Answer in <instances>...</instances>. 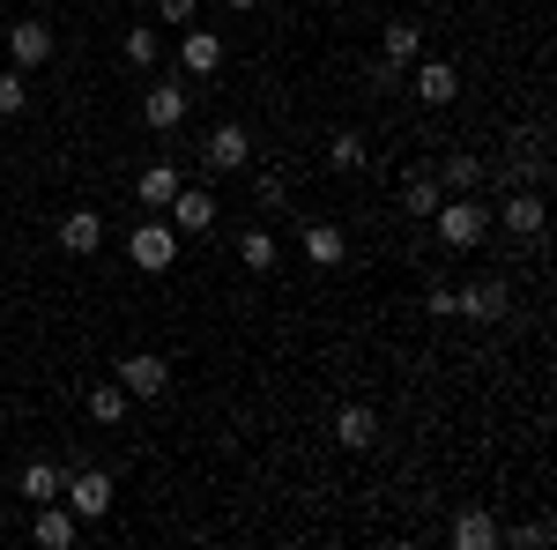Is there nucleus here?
I'll use <instances>...</instances> for the list:
<instances>
[{"instance_id": "1", "label": "nucleus", "mask_w": 557, "mask_h": 550, "mask_svg": "<svg viewBox=\"0 0 557 550\" xmlns=\"http://www.w3.org/2000/svg\"><path fill=\"white\" fill-rule=\"evenodd\" d=\"M431 223H438V239H446L454 254H469V246H483V231H491V209L469 201V194H446V201L431 209Z\"/></svg>"}, {"instance_id": "2", "label": "nucleus", "mask_w": 557, "mask_h": 550, "mask_svg": "<svg viewBox=\"0 0 557 550\" xmlns=\"http://www.w3.org/2000/svg\"><path fill=\"white\" fill-rule=\"evenodd\" d=\"M60 506L75 513V521H104V513H112V476H104V468L67 476V484H60Z\"/></svg>"}, {"instance_id": "3", "label": "nucleus", "mask_w": 557, "mask_h": 550, "mask_svg": "<svg viewBox=\"0 0 557 550\" xmlns=\"http://www.w3.org/2000/svg\"><path fill=\"white\" fill-rule=\"evenodd\" d=\"M127 260L141 268V276H164V268L178 260V231H172V223H134Z\"/></svg>"}, {"instance_id": "4", "label": "nucleus", "mask_w": 557, "mask_h": 550, "mask_svg": "<svg viewBox=\"0 0 557 550\" xmlns=\"http://www.w3.org/2000/svg\"><path fill=\"white\" fill-rule=\"evenodd\" d=\"M112 380L127 387L134 402H157V394L172 387V365H164L157 350H134V357H120V372H112Z\"/></svg>"}, {"instance_id": "5", "label": "nucleus", "mask_w": 557, "mask_h": 550, "mask_svg": "<svg viewBox=\"0 0 557 550\" xmlns=\"http://www.w3.org/2000/svg\"><path fill=\"white\" fill-rule=\"evenodd\" d=\"M201 164H209V171H246V164H253V134L238 127V120L209 127V142H201Z\"/></svg>"}, {"instance_id": "6", "label": "nucleus", "mask_w": 557, "mask_h": 550, "mask_svg": "<svg viewBox=\"0 0 557 550\" xmlns=\"http://www.w3.org/2000/svg\"><path fill=\"white\" fill-rule=\"evenodd\" d=\"M454 305H461V320H506V313H513V291H506L498 276H483L469 291H454Z\"/></svg>"}, {"instance_id": "7", "label": "nucleus", "mask_w": 557, "mask_h": 550, "mask_svg": "<svg viewBox=\"0 0 557 550\" xmlns=\"http://www.w3.org/2000/svg\"><path fill=\"white\" fill-rule=\"evenodd\" d=\"M498 223H506L513 239H535V231H543V194H535V186H506V201H498Z\"/></svg>"}, {"instance_id": "8", "label": "nucleus", "mask_w": 557, "mask_h": 550, "mask_svg": "<svg viewBox=\"0 0 557 550\" xmlns=\"http://www.w3.org/2000/svg\"><path fill=\"white\" fill-rule=\"evenodd\" d=\"M172 231H215V194H209V186H186V179H178V194H172Z\"/></svg>"}, {"instance_id": "9", "label": "nucleus", "mask_w": 557, "mask_h": 550, "mask_svg": "<svg viewBox=\"0 0 557 550\" xmlns=\"http://www.w3.org/2000/svg\"><path fill=\"white\" fill-rule=\"evenodd\" d=\"M335 447H349V454L380 447V417H372L364 402H343V410H335Z\"/></svg>"}, {"instance_id": "10", "label": "nucleus", "mask_w": 557, "mask_h": 550, "mask_svg": "<svg viewBox=\"0 0 557 550\" xmlns=\"http://www.w3.org/2000/svg\"><path fill=\"white\" fill-rule=\"evenodd\" d=\"M141 120L157 134H172L178 120H186V83H149V97H141Z\"/></svg>"}, {"instance_id": "11", "label": "nucleus", "mask_w": 557, "mask_h": 550, "mask_svg": "<svg viewBox=\"0 0 557 550\" xmlns=\"http://www.w3.org/2000/svg\"><path fill=\"white\" fill-rule=\"evenodd\" d=\"M8 52H15L23 75L45 68V60H52V23H15V30H8Z\"/></svg>"}, {"instance_id": "12", "label": "nucleus", "mask_w": 557, "mask_h": 550, "mask_svg": "<svg viewBox=\"0 0 557 550\" xmlns=\"http://www.w3.org/2000/svg\"><path fill=\"white\" fill-rule=\"evenodd\" d=\"M172 194H178V164H149L141 171V179H134V201H141V209H172Z\"/></svg>"}, {"instance_id": "13", "label": "nucleus", "mask_w": 557, "mask_h": 550, "mask_svg": "<svg viewBox=\"0 0 557 550\" xmlns=\"http://www.w3.org/2000/svg\"><path fill=\"white\" fill-rule=\"evenodd\" d=\"M60 246H67V254H97V246H104V216L97 209L60 216Z\"/></svg>"}, {"instance_id": "14", "label": "nucleus", "mask_w": 557, "mask_h": 550, "mask_svg": "<svg viewBox=\"0 0 557 550\" xmlns=\"http://www.w3.org/2000/svg\"><path fill=\"white\" fill-rule=\"evenodd\" d=\"M417 97H424V105H454V97H461L454 60H424V68H417Z\"/></svg>"}, {"instance_id": "15", "label": "nucleus", "mask_w": 557, "mask_h": 550, "mask_svg": "<svg viewBox=\"0 0 557 550\" xmlns=\"http://www.w3.org/2000/svg\"><path fill=\"white\" fill-rule=\"evenodd\" d=\"M178 60H186V75H215V68H223V38H215V30H186Z\"/></svg>"}, {"instance_id": "16", "label": "nucleus", "mask_w": 557, "mask_h": 550, "mask_svg": "<svg viewBox=\"0 0 557 550\" xmlns=\"http://www.w3.org/2000/svg\"><path fill=\"white\" fill-rule=\"evenodd\" d=\"M343 231H335V223H305V260H312V268H343Z\"/></svg>"}, {"instance_id": "17", "label": "nucleus", "mask_w": 557, "mask_h": 550, "mask_svg": "<svg viewBox=\"0 0 557 550\" xmlns=\"http://www.w3.org/2000/svg\"><path fill=\"white\" fill-rule=\"evenodd\" d=\"M380 52H386V68H409V60L424 52V23H386Z\"/></svg>"}, {"instance_id": "18", "label": "nucleus", "mask_w": 557, "mask_h": 550, "mask_svg": "<svg viewBox=\"0 0 557 550\" xmlns=\"http://www.w3.org/2000/svg\"><path fill=\"white\" fill-rule=\"evenodd\" d=\"M431 179H438V186H446V194H475V186H483V164H475V157H461V149H454V157H446V164L431 171Z\"/></svg>"}, {"instance_id": "19", "label": "nucleus", "mask_w": 557, "mask_h": 550, "mask_svg": "<svg viewBox=\"0 0 557 550\" xmlns=\"http://www.w3.org/2000/svg\"><path fill=\"white\" fill-rule=\"evenodd\" d=\"M38 543L45 550H67V543H75V513L60 506V499H52V506H38Z\"/></svg>"}, {"instance_id": "20", "label": "nucleus", "mask_w": 557, "mask_h": 550, "mask_svg": "<svg viewBox=\"0 0 557 550\" xmlns=\"http://www.w3.org/2000/svg\"><path fill=\"white\" fill-rule=\"evenodd\" d=\"M127 402H134V394L120 380H97V387H89V417H97V424H120V417H127Z\"/></svg>"}, {"instance_id": "21", "label": "nucleus", "mask_w": 557, "mask_h": 550, "mask_svg": "<svg viewBox=\"0 0 557 550\" xmlns=\"http://www.w3.org/2000/svg\"><path fill=\"white\" fill-rule=\"evenodd\" d=\"M60 484H67V476H60L52 462H30V468H23V499H30V506H52V499H60Z\"/></svg>"}, {"instance_id": "22", "label": "nucleus", "mask_w": 557, "mask_h": 550, "mask_svg": "<svg viewBox=\"0 0 557 550\" xmlns=\"http://www.w3.org/2000/svg\"><path fill=\"white\" fill-rule=\"evenodd\" d=\"M498 543V521H491V513H461V521H454V550H491Z\"/></svg>"}, {"instance_id": "23", "label": "nucleus", "mask_w": 557, "mask_h": 550, "mask_svg": "<svg viewBox=\"0 0 557 550\" xmlns=\"http://www.w3.org/2000/svg\"><path fill=\"white\" fill-rule=\"evenodd\" d=\"M438 201H446V186H438L431 171H417V179L401 186V209H409V216H431V209H438Z\"/></svg>"}, {"instance_id": "24", "label": "nucleus", "mask_w": 557, "mask_h": 550, "mask_svg": "<svg viewBox=\"0 0 557 550\" xmlns=\"http://www.w3.org/2000/svg\"><path fill=\"white\" fill-rule=\"evenodd\" d=\"M238 260H246V268H253V276H268V268H275V239H268V231H246V239H238Z\"/></svg>"}, {"instance_id": "25", "label": "nucleus", "mask_w": 557, "mask_h": 550, "mask_svg": "<svg viewBox=\"0 0 557 550\" xmlns=\"http://www.w3.org/2000/svg\"><path fill=\"white\" fill-rule=\"evenodd\" d=\"M23 105H30V75H23V68H8V75H0V120H15Z\"/></svg>"}, {"instance_id": "26", "label": "nucleus", "mask_w": 557, "mask_h": 550, "mask_svg": "<svg viewBox=\"0 0 557 550\" xmlns=\"http://www.w3.org/2000/svg\"><path fill=\"white\" fill-rule=\"evenodd\" d=\"M127 60L134 68H157V23H134L127 30Z\"/></svg>"}, {"instance_id": "27", "label": "nucleus", "mask_w": 557, "mask_h": 550, "mask_svg": "<svg viewBox=\"0 0 557 550\" xmlns=\"http://www.w3.org/2000/svg\"><path fill=\"white\" fill-rule=\"evenodd\" d=\"M327 164L335 171H364V142H357V134H335V142H327Z\"/></svg>"}, {"instance_id": "28", "label": "nucleus", "mask_w": 557, "mask_h": 550, "mask_svg": "<svg viewBox=\"0 0 557 550\" xmlns=\"http://www.w3.org/2000/svg\"><path fill=\"white\" fill-rule=\"evenodd\" d=\"M253 209H283V179H275V171L253 179Z\"/></svg>"}, {"instance_id": "29", "label": "nucleus", "mask_w": 557, "mask_h": 550, "mask_svg": "<svg viewBox=\"0 0 557 550\" xmlns=\"http://www.w3.org/2000/svg\"><path fill=\"white\" fill-rule=\"evenodd\" d=\"M157 15L164 23H194V0H157Z\"/></svg>"}, {"instance_id": "30", "label": "nucleus", "mask_w": 557, "mask_h": 550, "mask_svg": "<svg viewBox=\"0 0 557 550\" xmlns=\"http://www.w3.org/2000/svg\"><path fill=\"white\" fill-rule=\"evenodd\" d=\"M231 8H253V0H231Z\"/></svg>"}]
</instances>
